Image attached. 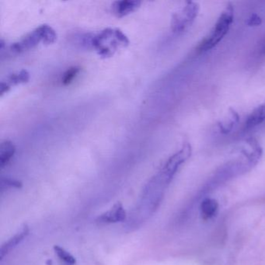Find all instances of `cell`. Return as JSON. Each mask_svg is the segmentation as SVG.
<instances>
[{"instance_id": "cell-9", "label": "cell", "mask_w": 265, "mask_h": 265, "mask_svg": "<svg viewBox=\"0 0 265 265\" xmlns=\"http://www.w3.org/2000/svg\"><path fill=\"white\" fill-rule=\"evenodd\" d=\"M265 120V101L257 107L247 118L246 126L247 129L256 127Z\"/></svg>"}, {"instance_id": "cell-6", "label": "cell", "mask_w": 265, "mask_h": 265, "mask_svg": "<svg viewBox=\"0 0 265 265\" xmlns=\"http://www.w3.org/2000/svg\"><path fill=\"white\" fill-rule=\"evenodd\" d=\"M29 232L30 230L28 226H24L21 229V231H18L14 236L4 243L0 249V261H2L5 256L11 252L19 244H21L29 235Z\"/></svg>"}, {"instance_id": "cell-7", "label": "cell", "mask_w": 265, "mask_h": 265, "mask_svg": "<svg viewBox=\"0 0 265 265\" xmlns=\"http://www.w3.org/2000/svg\"><path fill=\"white\" fill-rule=\"evenodd\" d=\"M141 2L136 0H122L114 2L111 6V9L117 17H122L132 13L138 8Z\"/></svg>"}, {"instance_id": "cell-4", "label": "cell", "mask_w": 265, "mask_h": 265, "mask_svg": "<svg viewBox=\"0 0 265 265\" xmlns=\"http://www.w3.org/2000/svg\"><path fill=\"white\" fill-rule=\"evenodd\" d=\"M41 41H42V37H41V31L38 27L32 32L25 35L21 40H19L17 42L13 43L9 47V50L13 53L20 54L28 50L32 49Z\"/></svg>"}, {"instance_id": "cell-10", "label": "cell", "mask_w": 265, "mask_h": 265, "mask_svg": "<svg viewBox=\"0 0 265 265\" xmlns=\"http://www.w3.org/2000/svg\"><path fill=\"white\" fill-rule=\"evenodd\" d=\"M219 204L215 199H207L201 204V213L204 219H210L217 213Z\"/></svg>"}, {"instance_id": "cell-2", "label": "cell", "mask_w": 265, "mask_h": 265, "mask_svg": "<svg viewBox=\"0 0 265 265\" xmlns=\"http://www.w3.org/2000/svg\"><path fill=\"white\" fill-rule=\"evenodd\" d=\"M234 9L232 4L229 3L223 10L213 29L208 37L199 44V49L201 52H206L216 47L223 40L225 35L228 33L231 24L233 21Z\"/></svg>"}, {"instance_id": "cell-12", "label": "cell", "mask_w": 265, "mask_h": 265, "mask_svg": "<svg viewBox=\"0 0 265 265\" xmlns=\"http://www.w3.org/2000/svg\"><path fill=\"white\" fill-rule=\"evenodd\" d=\"M41 31V37H42V42L44 44H52L55 42L57 39L56 32L52 27H50L48 24H42L39 26Z\"/></svg>"}, {"instance_id": "cell-8", "label": "cell", "mask_w": 265, "mask_h": 265, "mask_svg": "<svg viewBox=\"0 0 265 265\" xmlns=\"http://www.w3.org/2000/svg\"><path fill=\"white\" fill-rule=\"evenodd\" d=\"M16 152L14 144L9 140H5L0 146V166L3 168L11 161Z\"/></svg>"}, {"instance_id": "cell-1", "label": "cell", "mask_w": 265, "mask_h": 265, "mask_svg": "<svg viewBox=\"0 0 265 265\" xmlns=\"http://www.w3.org/2000/svg\"><path fill=\"white\" fill-rule=\"evenodd\" d=\"M129 40L118 28H105L97 34H93L91 48L103 58L111 57L119 48L127 46Z\"/></svg>"}, {"instance_id": "cell-15", "label": "cell", "mask_w": 265, "mask_h": 265, "mask_svg": "<svg viewBox=\"0 0 265 265\" xmlns=\"http://www.w3.org/2000/svg\"><path fill=\"white\" fill-rule=\"evenodd\" d=\"M22 183L14 179L2 178L1 181V188L4 189L6 188H21Z\"/></svg>"}, {"instance_id": "cell-14", "label": "cell", "mask_w": 265, "mask_h": 265, "mask_svg": "<svg viewBox=\"0 0 265 265\" xmlns=\"http://www.w3.org/2000/svg\"><path fill=\"white\" fill-rule=\"evenodd\" d=\"M79 71H80V67L79 66H72L68 68L66 72L63 74V79H62L63 84H69L73 80L74 78L77 76Z\"/></svg>"}, {"instance_id": "cell-13", "label": "cell", "mask_w": 265, "mask_h": 265, "mask_svg": "<svg viewBox=\"0 0 265 265\" xmlns=\"http://www.w3.org/2000/svg\"><path fill=\"white\" fill-rule=\"evenodd\" d=\"M54 251L57 255L59 259L65 265H76V258L72 256V254L66 251L63 247L59 246H55L54 247Z\"/></svg>"}, {"instance_id": "cell-17", "label": "cell", "mask_w": 265, "mask_h": 265, "mask_svg": "<svg viewBox=\"0 0 265 265\" xmlns=\"http://www.w3.org/2000/svg\"><path fill=\"white\" fill-rule=\"evenodd\" d=\"M9 89H10V87L5 82H1V84H0V94H1V95L7 92Z\"/></svg>"}, {"instance_id": "cell-5", "label": "cell", "mask_w": 265, "mask_h": 265, "mask_svg": "<svg viewBox=\"0 0 265 265\" xmlns=\"http://www.w3.org/2000/svg\"><path fill=\"white\" fill-rule=\"evenodd\" d=\"M127 212L122 203L118 202L114 206L98 217V222L102 224H112L126 221Z\"/></svg>"}, {"instance_id": "cell-11", "label": "cell", "mask_w": 265, "mask_h": 265, "mask_svg": "<svg viewBox=\"0 0 265 265\" xmlns=\"http://www.w3.org/2000/svg\"><path fill=\"white\" fill-rule=\"evenodd\" d=\"M29 79L30 73L28 70L21 69L19 72H14V73L9 75L6 78V81H4V80L2 81L5 82L10 87L12 85L13 86V85L20 84V83H27Z\"/></svg>"}, {"instance_id": "cell-3", "label": "cell", "mask_w": 265, "mask_h": 265, "mask_svg": "<svg viewBox=\"0 0 265 265\" xmlns=\"http://www.w3.org/2000/svg\"><path fill=\"white\" fill-rule=\"evenodd\" d=\"M199 4L187 2L186 5L179 13H175L171 21V28L176 33H181L191 25L199 13Z\"/></svg>"}, {"instance_id": "cell-16", "label": "cell", "mask_w": 265, "mask_h": 265, "mask_svg": "<svg viewBox=\"0 0 265 265\" xmlns=\"http://www.w3.org/2000/svg\"><path fill=\"white\" fill-rule=\"evenodd\" d=\"M262 23V20L259 16L257 14H253L250 18H249L248 21H247V24L249 26H259Z\"/></svg>"}]
</instances>
